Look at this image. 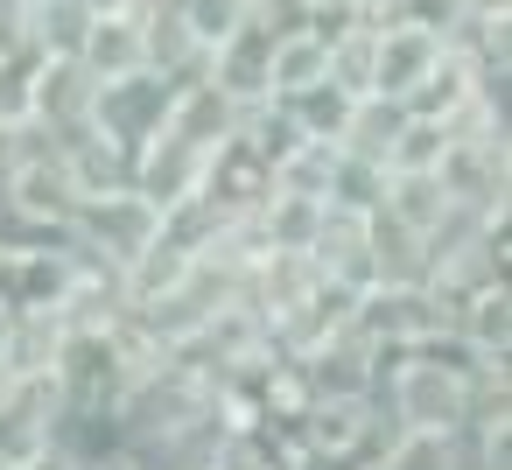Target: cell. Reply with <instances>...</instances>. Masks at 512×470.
I'll return each instance as SVG.
<instances>
[{
  "label": "cell",
  "instance_id": "cell-1",
  "mask_svg": "<svg viewBox=\"0 0 512 470\" xmlns=\"http://www.w3.org/2000/svg\"><path fill=\"white\" fill-rule=\"evenodd\" d=\"M470 386H477V379H463V372H449V365H435V358H421V351H393V358L379 365L372 400H379L386 428H407V435H456V428L470 421Z\"/></svg>",
  "mask_w": 512,
  "mask_h": 470
},
{
  "label": "cell",
  "instance_id": "cell-2",
  "mask_svg": "<svg viewBox=\"0 0 512 470\" xmlns=\"http://www.w3.org/2000/svg\"><path fill=\"white\" fill-rule=\"evenodd\" d=\"M169 99H176V78L141 64V71H120V78H92V106H85V127L113 148H141L169 127Z\"/></svg>",
  "mask_w": 512,
  "mask_h": 470
},
{
  "label": "cell",
  "instance_id": "cell-3",
  "mask_svg": "<svg viewBox=\"0 0 512 470\" xmlns=\"http://www.w3.org/2000/svg\"><path fill=\"white\" fill-rule=\"evenodd\" d=\"M148 29H155V0H99L78 29V64L92 78H120L148 64Z\"/></svg>",
  "mask_w": 512,
  "mask_h": 470
},
{
  "label": "cell",
  "instance_id": "cell-4",
  "mask_svg": "<svg viewBox=\"0 0 512 470\" xmlns=\"http://www.w3.org/2000/svg\"><path fill=\"white\" fill-rule=\"evenodd\" d=\"M64 414V386L57 372H8L0 379V456H8L15 470H29L43 449H50V428Z\"/></svg>",
  "mask_w": 512,
  "mask_h": 470
},
{
  "label": "cell",
  "instance_id": "cell-5",
  "mask_svg": "<svg viewBox=\"0 0 512 470\" xmlns=\"http://www.w3.org/2000/svg\"><path fill=\"white\" fill-rule=\"evenodd\" d=\"M442 57V36L435 29H414L400 15H379L372 22V43H365V92L379 99H407Z\"/></svg>",
  "mask_w": 512,
  "mask_h": 470
},
{
  "label": "cell",
  "instance_id": "cell-6",
  "mask_svg": "<svg viewBox=\"0 0 512 470\" xmlns=\"http://www.w3.org/2000/svg\"><path fill=\"white\" fill-rule=\"evenodd\" d=\"M127 190H141L155 211L190 204V197L204 190V148H190V141H176V134L162 127L155 141L134 148V162H127Z\"/></svg>",
  "mask_w": 512,
  "mask_h": 470
},
{
  "label": "cell",
  "instance_id": "cell-7",
  "mask_svg": "<svg viewBox=\"0 0 512 470\" xmlns=\"http://www.w3.org/2000/svg\"><path fill=\"white\" fill-rule=\"evenodd\" d=\"M169 134L211 155L225 134H239V106H232L218 85H204V78H183V85H176V99H169Z\"/></svg>",
  "mask_w": 512,
  "mask_h": 470
},
{
  "label": "cell",
  "instance_id": "cell-8",
  "mask_svg": "<svg viewBox=\"0 0 512 470\" xmlns=\"http://www.w3.org/2000/svg\"><path fill=\"white\" fill-rule=\"evenodd\" d=\"M449 323H456V337H463L470 351H484V358H512V288H505V281L463 295V302L449 309Z\"/></svg>",
  "mask_w": 512,
  "mask_h": 470
},
{
  "label": "cell",
  "instance_id": "cell-9",
  "mask_svg": "<svg viewBox=\"0 0 512 470\" xmlns=\"http://www.w3.org/2000/svg\"><path fill=\"white\" fill-rule=\"evenodd\" d=\"M400 127H407V106H400V99L358 92V99H351L344 134H337V148H344V155H365V162H379V169H386V148H393V134H400Z\"/></svg>",
  "mask_w": 512,
  "mask_h": 470
},
{
  "label": "cell",
  "instance_id": "cell-10",
  "mask_svg": "<svg viewBox=\"0 0 512 470\" xmlns=\"http://www.w3.org/2000/svg\"><path fill=\"white\" fill-rule=\"evenodd\" d=\"M351 99H358V92H344L337 78H316V85H302V92H288V99H274V106H288V120H295L309 141H337L344 120H351Z\"/></svg>",
  "mask_w": 512,
  "mask_h": 470
},
{
  "label": "cell",
  "instance_id": "cell-11",
  "mask_svg": "<svg viewBox=\"0 0 512 470\" xmlns=\"http://www.w3.org/2000/svg\"><path fill=\"white\" fill-rule=\"evenodd\" d=\"M323 204H330V211H351V218H372V211L386 204V169L365 162V155H344V148H337L330 183H323Z\"/></svg>",
  "mask_w": 512,
  "mask_h": 470
},
{
  "label": "cell",
  "instance_id": "cell-12",
  "mask_svg": "<svg viewBox=\"0 0 512 470\" xmlns=\"http://www.w3.org/2000/svg\"><path fill=\"white\" fill-rule=\"evenodd\" d=\"M36 64L43 50H0V134L36 127Z\"/></svg>",
  "mask_w": 512,
  "mask_h": 470
},
{
  "label": "cell",
  "instance_id": "cell-13",
  "mask_svg": "<svg viewBox=\"0 0 512 470\" xmlns=\"http://www.w3.org/2000/svg\"><path fill=\"white\" fill-rule=\"evenodd\" d=\"M442 148H449V127L407 113V127H400L393 148H386V176H428V169L442 162Z\"/></svg>",
  "mask_w": 512,
  "mask_h": 470
},
{
  "label": "cell",
  "instance_id": "cell-14",
  "mask_svg": "<svg viewBox=\"0 0 512 470\" xmlns=\"http://www.w3.org/2000/svg\"><path fill=\"white\" fill-rule=\"evenodd\" d=\"M0 470H15V463H8V456H0Z\"/></svg>",
  "mask_w": 512,
  "mask_h": 470
}]
</instances>
